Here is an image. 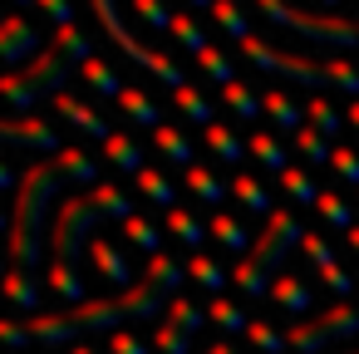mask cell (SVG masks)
<instances>
[{
	"label": "cell",
	"instance_id": "6da1fadb",
	"mask_svg": "<svg viewBox=\"0 0 359 354\" xmlns=\"http://www.w3.org/2000/svg\"><path fill=\"white\" fill-rule=\"evenodd\" d=\"M182 280V266L172 256H148V271L118 295V300H84V305H69V310H50V315H25V329L35 344H65L74 334H89V329H109L118 320H148L158 315L163 305H172V290Z\"/></svg>",
	"mask_w": 359,
	"mask_h": 354
},
{
	"label": "cell",
	"instance_id": "7a4b0ae2",
	"mask_svg": "<svg viewBox=\"0 0 359 354\" xmlns=\"http://www.w3.org/2000/svg\"><path fill=\"white\" fill-rule=\"evenodd\" d=\"M60 163L55 158H40L20 172V187H15V212H11V236H6V251H11V271H30L40 261V236H45V212L50 202L60 197Z\"/></svg>",
	"mask_w": 359,
	"mask_h": 354
},
{
	"label": "cell",
	"instance_id": "3957f363",
	"mask_svg": "<svg viewBox=\"0 0 359 354\" xmlns=\"http://www.w3.org/2000/svg\"><path fill=\"white\" fill-rule=\"evenodd\" d=\"M300 236H305V226H300L290 212H271V217H266V231L256 236V246L236 261L231 285H236L241 295H266V275H276V271H280L285 251H290V246H300Z\"/></svg>",
	"mask_w": 359,
	"mask_h": 354
},
{
	"label": "cell",
	"instance_id": "277c9868",
	"mask_svg": "<svg viewBox=\"0 0 359 354\" xmlns=\"http://www.w3.org/2000/svg\"><path fill=\"white\" fill-rule=\"evenodd\" d=\"M65 79H69V55H60V50H40V55L30 60V69L0 74V99H6L15 114H30L40 99L65 94Z\"/></svg>",
	"mask_w": 359,
	"mask_h": 354
},
{
	"label": "cell",
	"instance_id": "5b68a950",
	"mask_svg": "<svg viewBox=\"0 0 359 354\" xmlns=\"http://www.w3.org/2000/svg\"><path fill=\"white\" fill-rule=\"evenodd\" d=\"M99 217H104V207H99L94 187H89L84 197H65V202L55 207V226H50L55 266L79 271V251H89V231H94V222H99Z\"/></svg>",
	"mask_w": 359,
	"mask_h": 354
},
{
	"label": "cell",
	"instance_id": "8992f818",
	"mask_svg": "<svg viewBox=\"0 0 359 354\" xmlns=\"http://www.w3.org/2000/svg\"><path fill=\"white\" fill-rule=\"evenodd\" d=\"M89 6H94V15H99V25L109 30V40H114V45H118V50H123V55H128V60H133L138 69H148V74H158V79H163L168 89H182V79H187V74H182V69H177V64H172L168 55H158V50H148V45H138V40H133V35L123 30V20H118V0H89Z\"/></svg>",
	"mask_w": 359,
	"mask_h": 354
},
{
	"label": "cell",
	"instance_id": "52a82bcc",
	"mask_svg": "<svg viewBox=\"0 0 359 354\" xmlns=\"http://www.w3.org/2000/svg\"><path fill=\"white\" fill-rule=\"evenodd\" d=\"M344 334H359V310L354 305H330L325 315H305L285 329V349L295 354H320L330 339H344Z\"/></svg>",
	"mask_w": 359,
	"mask_h": 354
},
{
	"label": "cell",
	"instance_id": "ba28073f",
	"mask_svg": "<svg viewBox=\"0 0 359 354\" xmlns=\"http://www.w3.org/2000/svg\"><path fill=\"white\" fill-rule=\"evenodd\" d=\"M241 55H246L256 69H266V74H285V79H295V84H334V74H330V60H325V64H315V60H300V55L271 50L261 35L241 40Z\"/></svg>",
	"mask_w": 359,
	"mask_h": 354
},
{
	"label": "cell",
	"instance_id": "9c48e42d",
	"mask_svg": "<svg viewBox=\"0 0 359 354\" xmlns=\"http://www.w3.org/2000/svg\"><path fill=\"white\" fill-rule=\"evenodd\" d=\"M0 143H15V148H35V153H60V133L50 118L20 114V118H0Z\"/></svg>",
	"mask_w": 359,
	"mask_h": 354
},
{
	"label": "cell",
	"instance_id": "30bf717a",
	"mask_svg": "<svg viewBox=\"0 0 359 354\" xmlns=\"http://www.w3.org/2000/svg\"><path fill=\"white\" fill-rule=\"evenodd\" d=\"M40 55V30H35V20H25V15H11V20H0V64H25V60H35Z\"/></svg>",
	"mask_w": 359,
	"mask_h": 354
},
{
	"label": "cell",
	"instance_id": "8fae6325",
	"mask_svg": "<svg viewBox=\"0 0 359 354\" xmlns=\"http://www.w3.org/2000/svg\"><path fill=\"white\" fill-rule=\"evenodd\" d=\"M50 104H55V114H60V118H69V128H79L84 138H99V143L109 138V123H104V114H99V109H89L84 99H74L69 89H65V94H55Z\"/></svg>",
	"mask_w": 359,
	"mask_h": 354
},
{
	"label": "cell",
	"instance_id": "7c38bea8",
	"mask_svg": "<svg viewBox=\"0 0 359 354\" xmlns=\"http://www.w3.org/2000/svg\"><path fill=\"white\" fill-rule=\"evenodd\" d=\"M89 261H94V271H99L109 285H128V280H133V266H128L123 251H118L114 241H104V236L89 241Z\"/></svg>",
	"mask_w": 359,
	"mask_h": 354
},
{
	"label": "cell",
	"instance_id": "4fadbf2b",
	"mask_svg": "<svg viewBox=\"0 0 359 354\" xmlns=\"http://www.w3.org/2000/svg\"><path fill=\"white\" fill-rule=\"evenodd\" d=\"M79 79H84L94 94H104V99H118V94H123V79H118V69H114L109 60H99V55H89V60L79 64Z\"/></svg>",
	"mask_w": 359,
	"mask_h": 354
},
{
	"label": "cell",
	"instance_id": "5bb4252c",
	"mask_svg": "<svg viewBox=\"0 0 359 354\" xmlns=\"http://www.w3.org/2000/svg\"><path fill=\"white\" fill-rule=\"evenodd\" d=\"M271 300H276L280 310H290V315H305V310H310V285H305L300 275L280 271V275L271 280Z\"/></svg>",
	"mask_w": 359,
	"mask_h": 354
},
{
	"label": "cell",
	"instance_id": "9a60e30c",
	"mask_svg": "<svg viewBox=\"0 0 359 354\" xmlns=\"http://www.w3.org/2000/svg\"><path fill=\"white\" fill-rule=\"evenodd\" d=\"M0 290H6V300L15 310H25V315L40 310V285L30 280V271H6V275H0Z\"/></svg>",
	"mask_w": 359,
	"mask_h": 354
},
{
	"label": "cell",
	"instance_id": "2e32d148",
	"mask_svg": "<svg viewBox=\"0 0 359 354\" xmlns=\"http://www.w3.org/2000/svg\"><path fill=\"white\" fill-rule=\"evenodd\" d=\"M118 109H123V118H133V123H143V128H163V109H158L143 89H123V94H118Z\"/></svg>",
	"mask_w": 359,
	"mask_h": 354
},
{
	"label": "cell",
	"instance_id": "e0dca14e",
	"mask_svg": "<svg viewBox=\"0 0 359 354\" xmlns=\"http://www.w3.org/2000/svg\"><path fill=\"white\" fill-rule=\"evenodd\" d=\"M153 143H158V153L168 158V163H177V168H192V143H187V133L182 128H172V123H163V128H153Z\"/></svg>",
	"mask_w": 359,
	"mask_h": 354
},
{
	"label": "cell",
	"instance_id": "ac0fdd59",
	"mask_svg": "<svg viewBox=\"0 0 359 354\" xmlns=\"http://www.w3.org/2000/svg\"><path fill=\"white\" fill-rule=\"evenodd\" d=\"M104 153H109V163H114L118 172H133V177H138V172L148 168V163H143V148H138L133 138H123V133H109V138H104Z\"/></svg>",
	"mask_w": 359,
	"mask_h": 354
},
{
	"label": "cell",
	"instance_id": "d6986e66",
	"mask_svg": "<svg viewBox=\"0 0 359 354\" xmlns=\"http://www.w3.org/2000/svg\"><path fill=\"white\" fill-rule=\"evenodd\" d=\"M172 104H177V114H187V123H202V128H212V123H217V118H212V104H207V94H202L197 84L172 89Z\"/></svg>",
	"mask_w": 359,
	"mask_h": 354
},
{
	"label": "cell",
	"instance_id": "ffe728a7",
	"mask_svg": "<svg viewBox=\"0 0 359 354\" xmlns=\"http://www.w3.org/2000/svg\"><path fill=\"white\" fill-rule=\"evenodd\" d=\"M261 114H266V118H271L276 128H290V133H300V128H305V123H300L305 114H300V109H295V104H290V99H285L280 89L261 94Z\"/></svg>",
	"mask_w": 359,
	"mask_h": 354
},
{
	"label": "cell",
	"instance_id": "44dd1931",
	"mask_svg": "<svg viewBox=\"0 0 359 354\" xmlns=\"http://www.w3.org/2000/svg\"><path fill=\"white\" fill-rule=\"evenodd\" d=\"M55 163H60V172H65L69 182L99 187V182H94V177H99V168H94V158H89L84 148H60V153H55Z\"/></svg>",
	"mask_w": 359,
	"mask_h": 354
},
{
	"label": "cell",
	"instance_id": "7402d4cb",
	"mask_svg": "<svg viewBox=\"0 0 359 354\" xmlns=\"http://www.w3.org/2000/svg\"><path fill=\"white\" fill-rule=\"evenodd\" d=\"M207 236H217L226 251H251V246H256V241H251V231H246L236 217H226V212H217V217L207 222Z\"/></svg>",
	"mask_w": 359,
	"mask_h": 354
},
{
	"label": "cell",
	"instance_id": "603a6c76",
	"mask_svg": "<svg viewBox=\"0 0 359 354\" xmlns=\"http://www.w3.org/2000/svg\"><path fill=\"white\" fill-rule=\"evenodd\" d=\"M320 217L330 222V226H339V231H354V207H349V197H339L334 187H320Z\"/></svg>",
	"mask_w": 359,
	"mask_h": 354
},
{
	"label": "cell",
	"instance_id": "cb8c5ba5",
	"mask_svg": "<svg viewBox=\"0 0 359 354\" xmlns=\"http://www.w3.org/2000/svg\"><path fill=\"white\" fill-rule=\"evenodd\" d=\"M222 104H226L236 118H261V99L251 94V84H246V79H231V84L222 89Z\"/></svg>",
	"mask_w": 359,
	"mask_h": 354
},
{
	"label": "cell",
	"instance_id": "d4e9b609",
	"mask_svg": "<svg viewBox=\"0 0 359 354\" xmlns=\"http://www.w3.org/2000/svg\"><path fill=\"white\" fill-rule=\"evenodd\" d=\"M207 148H212V158H222V163H241V158H246V143H241L226 123H212V128H207Z\"/></svg>",
	"mask_w": 359,
	"mask_h": 354
},
{
	"label": "cell",
	"instance_id": "484cf974",
	"mask_svg": "<svg viewBox=\"0 0 359 354\" xmlns=\"http://www.w3.org/2000/svg\"><path fill=\"white\" fill-rule=\"evenodd\" d=\"M231 197L246 207V212H256V217H271V197H266V187L256 182V177H231Z\"/></svg>",
	"mask_w": 359,
	"mask_h": 354
},
{
	"label": "cell",
	"instance_id": "4316f807",
	"mask_svg": "<svg viewBox=\"0 0 359 354\" xmlns=\"http://www.w3.org/2000/svg\"><path fill=\"white\" fill-rule=\"evenodd\" d=\"M133 182H138V192H143L148 202H158V207H168V212H172V202H177V192H172V182H168V177H163L158 168H143V172H138Z\"/></svg>",
	"mask_w": 359,
	"mask_h": 354
},
{
	"label": "cell",
	"instance_id": "83f0119b",
	"mask_svg": "<svg viewBox=\"0 0 359 354\" xmlns=\"http://www.w3.org/2000/svg\"><path fill=\"white\" fill-rule=\"evenodd\" d=\"M187 192H192V197H202L207 207H217V202H222L231 187H222V182H217V177H212L202 163H192V168H187Z\"/></svg>",
	"mask_w": 359,
	"mask_h": 354
},
{
	"label": "cell",
	"instance_id": "f1b7e54d",
	"mask_svg": "<svg viewBox=\"0 0 359 354\" xmlns=\"http://www.w3.org/2000/svg\"><path fill=\"white\" fill-rule=\"evenodd\" d=\"M212 15H217V25L231 35V40H251V25H246V11L236 6V0H217L212 6Z\"/></svg>",
	"mask_w": 359,
	"mask_h": 354
},
{
	"label": "cell",
	"instance_id": "f546056e",
	"mask_svg": "<svg viewBox=\"0 0 359 354\" xmlns=\"http://www.w3.org/2000/svg\"><path fill=\"white\" fill-rule=\"evenodd\" d=\"M187 275H192L202 290H212V295H222V285H226V271H222L212 256H192V261H187Z\"/></svg>",
	"mask_w": 359,
	"mask_h": 354
},
{
	"label": "cell",
	"instance_id": "4dcf8cb0",
	"mask_svg": "<svg viewBox=\"0 0 359 354\" xmlns=\"http://www.w3.org/2000/svg\"><path fill=\"white\" fill-rule=\"evenodd\" d=\"M295 148H300V158H305V163H330V153H334V148H330V138H325L320 128H310V123L295 133Z\"/></svg>",
	"mask_w": 359,
	"mask_h": 354
},
{
	"label": "cell",
	"instance_id": "1f68e13d",
	"mask_svg": "<svg viewBox=\"0 0 359 354\" xmlns=\"http://www.w3.org/2000/svg\"><path fill=\"white\" fill-rule=\"evenodd\" d=\"M168 231L177 236V241H187V246H197V241H207V226L192 217V212H182V207H172L168 212Z\"/></svg>",
	"mask_w": 359,
	"mask_h": 354
},
{
	"label": "cell",
	"instance_id": "d6a6232c",
	"mask_svg": "<svg viewBox=\"0 0 359 354\" xmlns=\"http://www.w3.org/2000/svg\"><path fill=\"white\" fill-rule=\"evenodd\" d=\"M207 320H217L222 329H241V334H246V325H251V320H246V310H241L236 300H226V295H217V300L207 305Z\"/></svg>",
	"mask_w": 359,
	"mask_h": 354
},
{
	"label": "cell",
	"instance_id": "836d02e7",
	"mask_svg": "<svg viewBox=\"0 0 359 354\" xmlns=\"http://www.w3.org/2000/svg\"><path fill=\"white\" fill-rule=\"evenodd\" d=\"M153 349H158V354H187V349H192V334L177 329L172 320H163V325L153 329Z\"/></svg>",
	"mask_w": 359,
	"mask_h": 354
},
{
	"label": "cell",
	"instance_id": "e575fe53",
	"mask_svg": "<svg viewBox=\"0 0 359 354\" xmlns=\"http://www.w3.org/2000/svg\"><path fill=\"white\" fill-rule=\"evenodd\" d=\"M168 35H172L182 50H197V55L207 50V30H202L192 15H172V30H168Z\"/></svg>",
	"mask_w": 359,
	"mask_h": 354
},
{
	"label": "cell",
	"instance_id": "d590c367",
	"mask_svg": "<svg viewBox=\"0 0 359 354\" xmlns=\"http://www.w3.org/2000/svg\"><path fill=\"white\" fill-rule=\"evenodd\" d=\"M197 69H202V74H207V79H217V84H222V89H226V84H231V79H236V69H231V60H226V55H222V50H212V45H207V50H202V55H197Z\"/></svg>",
	"mask_w": 359,
	"mask_h": 354
},
{
	"label": "cell",
	"instance_id": "8d00e7d4",
	"mask_svg": "<svg viewBox=\"0 0 359 354\" xmlns=\"http://www.w3.org/2000/svg\"><path fill=\"white\" fill-rule=\"evenodd\" d=\"M305 123H310V128H320L325 138H334V133H339V114H334V104H330V99H310V104H305Z\"/></svg>",
	"mask_w": 359,
	"mask_h": 354
},
{
	"label": "cell",
	"instance_id": "74e56055",
	"mask_svg": "<svg viewBox=\"0 0 359 354\" xmlns=\"http://www.w3.org/2000/svg\"><path fill=\"white\" fill-rule=\"evenodd\" d=\"M246 153H251V158H261L266 168L285 172V148H280L276 138H266V133H251V138H246Z\"/></svg>",
	"mask_w": 359,
	"mask_h": 354
},
{
	"label": "cell",
	"instance_id": "f35d334b",
	"mask_svg": "<svg viewBox=\"0 0 359 354\" xmlns=\"http://www.w3.org/2000/svg\"><path fill=\"white\" fill-rule=\"evenodd\" d=\"M123 236H128V241H133L138 251H148V256H158V226H153L148 217H138V212H133V217L123 222Z\"/></svg>",
	"mask_w": 359,
	"mask_h": 354
},
{
	"label": "cell",
	"instance_id": "ab89813d",
	"mask_svg": "<svg viewBox=\"0 0 359 354\" xmlns=\"http://www.w3.org/2000/svg\"><path fill=\"white\" fill-rule=\"evenodd\" d=\"M128 11H133V15H138L143 25H153V30H163V35L172 30V11L163 6V0H128Z\"/></svg>",
	"mask_w": 359,
	"mask_h": 354
},
{
	"label": "cell",
	"instance_id": "60d3db41",
	"mask_svg": "<svg viewBox=\"0 0 359 354\" xmlns=\"http://www.w3.org/2000/svg\"><path fill=\"white\" fill-rule=\"evenodd\" d=\"M55 50H60V55H69V60H79V64L94 55V50H89V40L79 35V25H60V30H55Z\"/></svg>",
	"mask_w": 359,
	"mask_h": 354
},
{
	"label": "cell",
	"instance_id": "b9f144b4",
	"mask_svg": "<svg viewBox=\"0 0 359 354\" xmlns=\"http://www.w3.org/2000/svg\"><path fill=\"white\" fill-rule=\"evenodd\" d=\"M280 187H285L295 202H305V207H315V202H320V187H315L300 168H285V172H280Z\"/></svg>",
	"mask_w": 359,
	"mask_h": 354
},
{
	"label": "cell",
	"instance_id": "7bdbcfd3",
	"mask_svg": "<svg viewBox=\"0 0 359 354\" xmlns=\"http://www.w3.org/2000/svg\"><path fill=\"white\" fill-rule=\"evenodd\" d=\"M168 320H172L177 329H187V334H197L207 315H202V310H197V305H192L187 295H172V305H168Z\"/></svg>",
	"mask_w": 359,
	"mask_h": 354
},
{
	"label": "cell",
	"instance_id": "ee69618b",
	"mask_svg": "<svg viewBox=\"0 0 359 354\" xmlns=\"http://www.w3.org/2000/svg\"><path fill=\"white\" fill-rule=\"evenodd\" d=\"M246 339H251L261 354H285V334H276L266 320H251V325H246Z\"/></svg>",
	"mask_w": 359,
	"mask_h": 354
},
{
	"label": "cell",
	"instance_id": "f6af8a7d",
	"mask_svg": "<svg viewBox=\"0 0 359 354\" xmlns=\"http://www.w3.org/2000/svg\"><path fill=\"white\" fill-rule=\"evenodd\" d=\"M330 168H334L344 182H354V187H359V153H354V148H344V143H339V148L330 153Z\"/></svg>",
	"mask_w": 359,
	"mask_h": 354
},
{
	"label": "cell",
	"instance_id": "bcb514c9",
	"mask_svg": "<svg viewBox=\"0 0 359 354\" xmlns=\"http://www.w3.org/2000/svg\"><path fill=\"white\" fill-rule=\"evenodd\" d=\"M0 344H6V349H25V344H30L25 320H15V315H0Z\"/></svg>",
	"mask_w": 359,
	"mask_h": 354
},
{
	"label": "cell",
	"instance_id": "7dc6e473",
	"mask_svg": "<svg viewBox=\"0 0 359 354\" xmlns=\"http://www.w3.org/2000/svg\"><path fill=\"white\" fill-rule=\"evenodd\" d=\"M300 246H305V256H310L320 271H325V266H334V251H330V241H325L320 231H305V236H300Z\"/></svg>",
	"mask_w": 359,
	"mask_h": 354
},
{
	"label": "cell",
	"instance_id": "c3c4849f",
	"mask_svg": "<svg viewBox=\"0 0 359 354\" xmlns=\"http://www.w3.org/2000/svg\"><path fill=\"white\" fill-rule=\"evenodd\" d=\"M320 280H325L334 295H349V290H354V275H349L339 261H334V266H325V271H320Z\"/></svg>",
	"mask_w": 359,
	"mask_h": 354
},
{
	"label": "cell",
	"instance_id": "681fc988",
	"mask_svg": "<svg viewBox=\"0 0 359 354\" xmlns=\"http://www.w3.org/2000/svg\"><path fill=\"white\" fill-rule=\"evenodd\" d=\"M35 6H40L55 25H74V6H69V0H35Z\"/></svg>",
	"mask_w": 359,
	"mask_h": 354
},
{
	"label": "cell",
	"instance_id": "f907efd6",
	"mask_svg": "<svg viewBox=\"0 0 359 354\" xmlns=\"http://www.w3.org/2000/svg\"><path fill=\"white\" fill-rule=\"evenodd\" d=\"M109 354H148V344L133 339V334H114V339H109Z\"/></svg>",
	"mask_w": 359,
	"mask_h": 354
},
{
	"label": "cell",
	"instance_id": "816d5d0a",
	"mask_svg": "<svg viewBox=\"0 0 359 354\" xmlns=\"http://www.w3.org/2000/svg\"><path fill=\"white\" fill-rule=\"evenodd\" d=\"M11 187H20V177L6 168V158H0V192H11Z\"/></svg>",
	"mask_w": 359,
	"mask_h": 354
},
{
	"label": "cell",
	"instance_id": "f5cc1de1",
	"mask_svg": "<svg viewBox=\"0 0 359 354\" xmlns=\"http://www.w3.org/2000/svg\"><path fill=\"white\" fill-rule=\"evenodd\" d=\"M207 354H241V349H231V344H226V339H217V344H212V349H207Z\"/></svg>",
	"mask_w": 359,
	"mask_h": 354
},
{
	"label": "cell",
	"instance_id": "db71d44e",
	"mask_svg": "<svg viewBox=\"0 0 359 354\" xmlns=\"http://www.w3.org/2000/svg\"><path fill=\"white\" fill-rule=\"evenodd\" d=\"M344 118H349V128H354V133H359V99H354V104H349V114H344Z\"/></svg>",
	"mask_w": 359,
	"mask_h": 354
},
{
	"label": "cell",
	"instance_id": "11a10c76",
	"mask_svg": "<svg viewBox=\"0 0 359 354\" xmlns=\"http://www.w3.org/2000/svg\"><path fill=\"white\" fill-rule=\"evenodd\" d=\"M344 236H349V246H354V251H359V226H354V231H344Z\"/></svg>",
	"mask_w": 359,
	"mask_h": 354
},
{
	"label": "cell",
	"instance_id": "9f6ffc18",
	"mask_svg": "<svg viewBox=\"0 0 359 354\" xmlns=\"http://www.w3.org/2000/svg\"><path fill=\"white\" fill-rule=\"evenodd\" d=\"M69 354H99V349H89V344H74V349H69Z\"/></svg>",
	"mask_w": 359,
	"mask_h": 354
},
{
	"label": "cell",
	"instance_id": "6f0895ef",
	"mask_svg": "<svg viewBox=\"0 0 359 354\" xmlns=\"http://www.w3.org/2000/svg\"><path fill=\"white\" fill-rule=\"evenodd\" d=\"M0 236H11V217H0Z\"/></svg>",
	"mask_w": 359,
	"mask_h": 354
},
{
	"label": "cell",
	"instance_id": "680465c9",
	"mask_svg": "<svg viewBox=\"0 0 359 354\" xmlns=\"http://www.w3.org/2000/svg\"><path fill=\"white\" fill-rule=\"evenodd\" d=\"M187 6H207V11H212V6H217V0H187Z\"/></svg>",
	"mask_w": 359,
	"mask_h": 354
},
{
	"label": "cell",
	"instance_id": "91938a15",
	"mask_svg": "<svg viewBox=\"0 0 359 354\" xmlns=\"http://www.w3.org/2000/svg\"><path fill=\"white\" fill-rule=\"evenodd\" d=\"M15 6H35V0H15Z\"/></svg>",
	"mask_w": 359,
	"mask_h": 354
},
{
	"label": "cell",
	"instance_id": "94428289",
	"mask_svg": "<svg viewBox=\"0 0 359 354\" xmlns=\"http://www.w3.org/2000/svg\"><path fill=\"white\" fill-rule=\"evenodd\" d=\"M320 6H339V0H320Z\"/></svg>",
	"mask_w": 359,
	"mask_h": 354
},
{
	"label": "cell",
	"instance_id": "6125c7cd",
	"mask_svg": "<svg viewBox=\"0 0 359 354\" xmlns=\"http://www.w3.org/2000/svg\"><path fill=\"white\" fill-rule=\"evenodd\" d=\"M6 271H11V266H6V261H0V275H6Z\"/></svg>",
	"mask_w": 359,
	"mask_h": 354
},
{
	"label": "cell",
	"instance_id": "be15d7a7",
	"mask_svg": "<svg viewBox=\"0 0 359 354\" xmlns=\"http://www.w3.org/2000/svg\"><path fill=\"white\" fill-rule=\"evenodd\" d=\"M354 354H359V349H354Z\"/></svg>",
	"mask_w": 359,
	"mask_h": 354
}]
</instances>
